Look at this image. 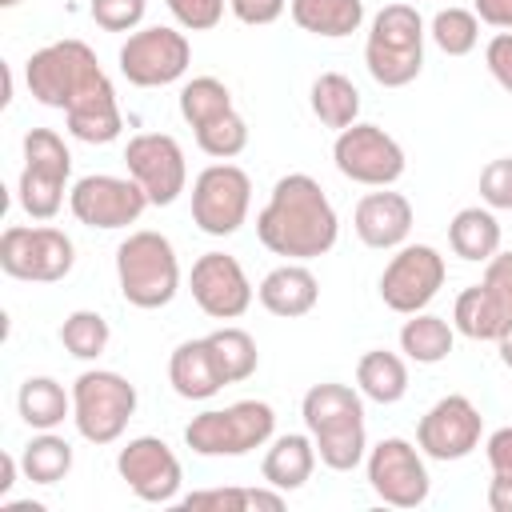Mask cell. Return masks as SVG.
I'll return each mask as SVG.
<instances>
[{
    "instance_id": "obj_48",
    "label": "cell",
    "mask_w": 512,
    "mask_h": 512,
    "mask_svg": "<svg viewBox=\"0 0 512 512\" xmlns=\"http://www.w3.org/2000/svg\"><path fill=\"white\" fill-rule=\"evenodd\" d=\"M472 4H476L472 12H476L484 24L512 32V0H472Z\"/></svg>"
},
{
    "instance_id": "obj_46",
    "label": "cell",
    "mask_w": 512,
    "mask_h": 512,
    "mask_svg": "<svg viewBox=\"0 0 512 512\" xmlns=\"http://www.w3.org/2000/svg\"><path fill=\"white\" fill-rule=\"evenodd\" d=\"M488 292H496L508 308H512V252H496L488 264H484V280H480Z\"/></svg>"
},
{
    "instance_id": "obj_9",
    "label": "cell",
    "mask_w": 512,
    "mask_h": 512,
    "mask_svg": "<svg viewBox=\"0 0 512 512\" xmlns=\"http://www.w3.org/2000/svg\"><path fill=\"white\" fill-rule=\"evenodd\" d=\"M188 64H192L188 36L176 28H164V24L128 32V40L120 48V72L136 88H164V84L180 80L188 72Z\"/></svg>"
},
{
    "instance_id": "obj_33",
    "label": "cell",
    "mask_w": 512,
    "mask_h": 512,
    "mask_svg": "<svg viewBox=\"0 0 512 512\" xmlns=\"http://www.w3.org/2000/svg\"><path fill=\"white\" fill-rule=\"evenodd\" d=\"M20 472L32 484H60L72 472V444L56 432H40L20 452Z\"/></svg>"
},
{
    "instance_id": "obj_29",
    "label": "cell",
    "mask_w": 512,
    "mask_h": 512,
    "mask_svg": "<svg viewBox=\"0 0 512 512\" xmlns=\"http://www.w3.org/2000/svg\"><path fill=\"white\" fill-rule=\"evenodd\" d=\"M312 112H316V120L324 128H336V132L352 128L356 116H360V92H356V84L344 72L316 76V84H312Z\"/></svg>"
},
{
    "instance_id": "obj_38",
    "label": "cell",
    "mask_w": 512,
    "mask_h": 512,
    "mask_svg": "<svg viewBox=\"0 0 512 512\" xmlns=\"http://www.w3.org/2000/svg\"><path fill=\"white\" fill-rule=\"evenodd\" d=\"M364 64L372 72L376 84L384 88H404L420 76L424 68V52H396V48H380V44H364Z\"/></svg>"
},
{
    "instance_id": "obj_5",
    "label": "cell",
    "mask_w": 512,
    "mask_h": 512,
    "mask_svg": "<svg viewBox=\"0 0 512 512\" xmlns=\"http://www.w3.org/2000/svg\"><path fill=\"white\" fill-rule=\"evenodd\" d=\"M136 416V388L108 368L80 372L72 380V424L88 444H112Z\"/></svg>"
},
{
    "instance_id": "obj_7",
    "label": "cell",
    "mask_w": 512,
    "mask_h": 512,
    "mask_svg": "<svg viewBox=\"0 0 512 512\" xmlns=\"http://www.w3.org/2000/svg\"><path fill=\"white\" fill-rule=\"evenodd\" d=\"M72 172V152L52 128H32L24 136V168H20V208L32 220H52L64 204V184Z\"/></svg>"
},
{
    "instance_id": "obj_43",
    "label": "cell",
    "mask_w": 512,
    "mask_h": 512,
    "mask_svg": "<svg viewBox=\"0 0 512 512\" xmlns=\"http://www.w3.org/2000/svg\"><path fill=\"white\" fill-rule=\"evenodd\" d=\"M188 512L196 508H216V512H248V488H204L180 500Z\"/></svg>"
},
{
    "instance_id": "obj_8",
    "label": "cell",
    "mask_w": 512,
    "mask_h": 512,
    "mask_svg": "<svg viewBox=\"0 0 512 512\" xmlns=\"http://www.w3.org/2000/svg\"><path fill=\"white\" fill-rule=\"evenodd\" d=\"M252 180L244 168L220 160L192 180V224L208 236H232L248 220Z\"/></svg>"
},
{
    "instance_id": "obj_50",
    "label": "cell",
    "mask_w": 512,
    "mask_h": 512,
    "mask_svg": "<svg viewBox=\"0 0 512 512\" xmlns=\"http://www.w3.org/2000/svg\"><path fill=\"white\" fill-rule=\"evenodd\" d=\"M16 468H20V460L12 452H4L0 456V496H8V488L16 484Z\"/></svg>"
},
{
    "instance_id": "obj_3",
    "label": "cell",
    "mask_w": 512,
    "mask_h": 512,
    "mask_svg": "<svg viewBox=\"0 0 512 512\" xmlns=\"http://www.w3.org/2000/svg\"><path fill=\"white\" fill-rule=\"evenodd\" d=\"M100 80H104V68H100L96 52L84 40L44 44L24 64V84H28L32 100H40L44 108H60V112L72 108Z\"/></svg>"
},
{
    "instance_id": "obj_24",
    "label": "cell",
    "mask_w": 512,
    "mask_h": 512,
    "mask_svg": "<svg viewBox=\"0 0 512 512\" xmlns=\"http://www.w3.org/2000/svg\"><path fill=\"white\" fill-rule=\"evenodd\" d=\"M288 12L296 28L324 40L352 36L364 24V0H288Z\"/></svg>"
},
{
    "instance_id": "obj_44",
    "label": "cell",
    "mask_w": 512,
    "mask_h": 512,
    "mask_svg": "<svg viewBox=\"0 0 512 512\" xmlns=\"http://www.w3.org/2000/svg\"><path fill=\"white\" fill-rule=\"evenodd\" d=\"M484 64H488L492 80H496L504 92H512V32H500V36L488 40V48H484Z\"/></svg>"
},
{
    "instance_id": "obj_11",
    "label": "cell",
    "mask_w": 512,
    "mask_h": 512,
    "mask_svg": "<svg viewBox=\"0 0 512 512\" xmlns=\"http://www.w3.org/2000/svg\"><path fill=\"white\" fill-rule=\"evenodd\" d=\"M444 276V256L432 244H404L380 272V300L400 316L424 312L444 288Z\"/></svg>"
},
{
    "instance_id": "obj_47",
    "label": "cell",
    "mask_w": 512,
    "mask_h": 512,
    "mask_svg": "<svg viewBox=\"0 0 512 512\" xmlns=\"http://www.w3.org/2000/svg\"><path fill=\"white\" fill-rule=\"evenodd\" d=\"M488 464H492V476L512 480V424L508 428H496L488 436Z\"/></svg>"
},
{
    "instance_id": "obj_10",
    "label": "cell",
    "mask_w": 512,
    "mask_h": 512,
    "mask_svg": "<svg viewBox=\"0 0 512 512\" xmlns=\"http://www.w3.org/2000/svg\"><path fill=\"white\" fill-rule=\"evenodd\" d=\"M148 204H152L148 192H144L132 176H108V172H92V176L76 180L72 192H68L72 216H76L80 224L104 228V232L136 224Z\"/></svg>"
},
{
    "instance_id": "obj_2",
    "label": "cell",
    "mask_w": 512,
    "mask_h": 512,
    "mask_svg": "<svg viewBox=\"0 0 512 512\" xmlns=\"http://www.w3.org/2000/svg\"><path fill=\"white\" fill-rule=\"evenodd\" d=\"M116 280L132 308L152 312V308L172 304V296L180 292V264H176L172 240L148 228L132 232L116 248Z\"/></svg>"
},
{
    "instance_id": "obj_19",
    "label": "cell",
    "mask_w": 512,
    "mask_h": 512,
    "mask_svg": "<svg viewBox=\"0 0 512 512\" xmlns=\"http://www.w3.org/2000/svg\"><path fill=\"white\" fill-rule=\"evenodd\" d=\"M256 296H260V304H264L272 316L296 320V316H308V312L316 308L320 284H316V276H312L300 260H288V264L272 268V272L260 280Z\"/></svg>"
},
{
    "instance_id": "obj_13",
    "label": "cell",
    "mask_w": 512,
    "mask_h": 512,
    "mask_svg": "<svg viewBox=\"0 0 512 512\" xmlns=\"http://www.w3.org/2000/svg\"><path fill=\"white\" fill-rule=\"evenodd\" d=\"M480 432H484V416L476 412V404L468 396H444L436 400L420 424H416V448L428 460H464L480 448Z\"/></svg>"
},
{
    "instance_id": "obj_1",
    "label": "cell",
    "mask_w": 512,
    "mask_h": 512,
    "mask_svg": "<svg viewBox=\"0 0 512 512\" xmlns=\"http://www.w3.org/2000/svg\"><path fill=\"white\" fill-rule=\"evenodd\" d=\"M256 236L272 256L304 264L332 252L340 236V220L332 200L308 172H288L276 180L264 212L256 216Z\"/></svg>"
},
{
    "instance_id": "obj_17",
    "label": "cell",
    "mask_w": 512,
    "mask_h": 512,
    "mask_svg": "<svg viewBox=\"0 0 512 512\" xmlns=\"http://www.w3.org/2000/svg\"><path fill=\"white\" fill-rule=\"evenodd\" d=\"M188 288H192L196 308L212 320H236L252 304V284H248L240 260L228 256V252H204L192 264Z\"/></svg>"
},
{
    "instance_id": "obj_40",
    "label": "cell",
    "mask_w": 512,
    "mask_h": 512,
    "mask_svg": "<svg viewBox=\"0 0 512 512\" xmlns=\"http://www.w3.org/2000/svg\"><path fill=\"white\" fill-rule=\"evenodd\" d=\"M88 12L104 32H136L148 12V0H92Z\"/></svg>"
},
{
    "instance_id": "obj_12",
    "label": "cell",
    "mask_w": 512,
    "mask_h": 512,
    "mask_svg": "<svg viewBox=\"0 0 512 512\" xmlns=\"http://www.w3.org/2000/svg\"><path fill=\"white\" fill-rule=\"evenodd\" d=\"M332 160L336 168L368 188H388L404 176V148L380 128V124H352L336 136L332 144Z\"/></svg>"
},
{
    "instance_id": "obj_42",
    "label": "cell",
    "mask_w": 512,
    "mask_h": 512,
    "mask_svg": "<svg viewBox=\"0 0 512 512\" xmlns=\"http://www.w3.org/2000/svg\"><path fill=\"white\" fill-rule=\"evenodd\" d=\"M164 4L176 16V24L188 32H208L224 20V0H164Z\"/></svg>"
},
{
    "instance_id": "obj_45",
    "label": "cell",
    "mask_w": 512,
    "mask_h": 512,
    "mask_svg": "<svg viewBox=\"0 0 512 512\" xmlns=\"http://www.w3.org/2000/svg\"><path fill=\"white\" fill-rule=\"evenodd\" d=\"M228 8H232V16H236L240 24L260 28V24L280 20L284 8H288V0H228Z\"/></svg>"
},
{
    "instance_id": "obj_41",
    "label": "cell",
    "mask_w": 512,
    "mask_h": 512,
    "mask_svg": "<svg viewBox=\"0 0 512 512\" xmlns=\"http://www.w3.org/2000/svg\"><path fill=\"white\" fill-rule=\"evenodd\" d=\"M480 200L488 208L512 212V156H500V160L484 164V172H480Z\"/></svg>"
},
{
    "instance_id": "obj_35",
    "label": "cell",
    "mask_w": 512,
    "mask_h": 512,
    "mask_svg": "<svg viewBox=\"0 0 512 512\" xmlns=\"http://www.w3.org/2000/svg\"><path fill=\"white\" fill-rule=\"evenodd\" d=\"M232 112V92L224 80L216 76H192L184 88H180V116L192 124V132L216 116Z\"/></svg>"
},
{
    "instance_id": "obj_27",
    "label": "cell",
    "mask_w": 512,
    "mask_h": 512,
    "mask_svg": "<svg viewBox=\"0 0 512 512\" xmlns=\"http://www.w3.org/2000/svg\"><path fill=\"white\" fill-rule=\"evenodd\" d=\"M356 388L376 404H396L408 392V364L388 348H372L356 360Z\"/></svg>"
},
{
    "instance_id": "obj_49",
    "label": "cell",
    "mask_w": 512,
    "mask_h": 512,
    "mask_svg": "<svg viewBox=\"0 0 512 512\" xmlns=\"http://www.w3.org/2000/svg\"><path fill=\"white\" fill-rule=\"evenodd\" d=\"M488 508L492 512H512V480L492 476V484H488Z\"/></svg>"
},
{
    "instance_id": "obj_15",
    "label": "cell",
    "mask_w": 512,
    "mask_h": 512,
    "mask_svg": "<svg viewBox=\"0 0 512 512\" xmlns=\"http://www.w3.org/2000/svg\"><path fill=\"white\" fill-rule=\"evenodd\" d=\"M116 472L120 480L144 500V504H172L180 496L184 472L176 452L160 440V436H136L120 448L116 456Z\"/></svg>"
},
{
    "instance_id": "obj_6",
    "label": "cell",
    "mask_w": 512,
    "mask_h": 512,
    "mask_svg": "<svg viewBox=\"0 0 512 512\" xmlns=\"http://www.w3.org/2000/svg\"><path fill=\"white\" fill-rule=\"evenodd\" d=\"M76 248L64 228L52 224H12L0 236V268L12 280L28 284H56L72 272Z\"/></svg>"
},
{
    "instance_id": "obj_18",
    "label": "cell",
    "mask_w": 512,
    "mask_h": 512,
    "mask_svg": "<svg viewBox=\"0 0 512 512\" xmlns=\"http://www.w3.org/2000/svg\"><path fill=\"white\" fill-rule=\"evenodd\" d=\"M352 224H356V236L368 248H380V252L384 248H400L408 240V232H412V204H408V196L380 188V192L360 196Z\"/></svg>"
},
{
    "instance_id": "obj_26",
    "label": "cell",
    "mask_w": 512,
    "mask_h": 512,
    "mask_svg": "<svg viewBox=\"0 0 512 512\" xmlns=\"http://www.w3.org/2000/svg\"><path fill=\"white\" fill-rule=\"evenodd\" d=\"M16 408L28 428L52 432L56 424H64V416H72V392H64V384L52 376H28L16 392Z\"/></svg>"
},
{
    "instance_id": "obj_52",
    "label": "cell",
    "mask_w": 512,
    "mask_h": 512,
    "mask_svg": "<svg viewBox=\"0 0 512 512\" xmlns=\"http://www.w3.org/2000/svg\"><path fill=\"white\" fill-rule=\"evenodd\" d=\"M16 4H24V0H0V8H16Z\"/></svg>"
},
{
    "instance_id": "obj_28",
    "label": "cell",
    "mask_w": 512,
    "mask_h": 512,
    "mask_svg": "<svg viewBox=\"0 0 512 512\" xmlns=\"http://www.w3.org/2000/svg\"><path fill=\"white\" fill-rule=\"evenodd\" d=\"M312 444H316V456H320L324 468H332V472H352V468L364 460V452H368L364 416H352V420L316 428V432H312Z\"/></svg>"
},
{
    "instance_id": "obj_22",
    "label": "cell",
    "mask_w": 512,
    "mask_h": 512,
    "mask_svg": "<svg viewBox=\"0 0 512 512\" xmlns=\"http://www.w3.org/2000/svg\"><path fill=\"white\" fill-rule=\"evenodd\" d=\"M452 328L464 332L468 340H500L512 328V308L496 292H488L484 284H472L456 296Z\"/></svg>"
},
{
    "instance_id": "obj_39",
    "label": "cell",
    "mask_w": 512,
    "mask_h": 512,
    "mask_svg": "<svg viewBox=\"0 0 512 512\" xmlns=\"http://www.w3.org/2000/svg\"><path fill=\"white\" fill-rule=\"evenodd\" d=\"M196 144H200V152H208L212 160H232V156H240V152L248 148V124H244V116L232 108V112H224V116L200 124V128H196Z\"/></svg>"
},
{
    "instance_id": "obj_20",
    "label": "cell",
    "mask_w": 512,
    "mask_h": 512,
    "mask_svg": "<svg viewBox=\"0 0 512 512\" xmlns=\"http://www.w3.org/2000/svg\"><path fill=\"white\" fill-rule=\"evenodd\" d=\"M64 124L76 140L84 144H112L124 128V116H120V104H116V88L112 80L104 76L96 88H88L72 108H64Z\"/></svg>"
},
{
    "instance_id": "obj_34",
    "label": "cell",
    "mask_w": 512,
    "mask_h": 512,
    "mask_svg": "<svg viewBox=\"0 0 512 512\" xmlns=\"http://www.w3.org/2000/svg\"><path fill=\"white\" fill-rule=\"evenodd\" d=\"M368 44L396 48V52H424V20L412 4H384L372 20Z\"/></svg>"
},
{
    "instance_id": "obj_23",
    "label": "cell",
    "mask_w": 512,
    "mask_h": 512,
    "mask_svg": "<svg viewBox=\"0 0 512 512\" xmlns=\"http://www.w3.org/2000/svg\"><path fill=\"white\" fill-rule=\"evenodd\" d=\"M316 444L312 436H300V432H288V436H276L272 448L264 452V484L268 488H280V492H296L308 484L312 468H316Z\"/></svg>"
},
{
    "instance_id": "obj_32",
    "label": "cell",
    "mask_w": 512,
    "mask_h": 512,
    "mask_svg": "<svg viewBox=\"0 0 512 512\" xmlns=\"http://www.w3.org/2000/svg\"><path fill=\"white\" fill-rule=\"evenodd\" d=\"M204 340H208V348H212V360H216L224 384H240V380H248V376L256 372L260 352H256V340H252L244 328L224 324V328L208 332Z\"/></svg>"
},
{
    "instance_id": "obj_4",
    "label": "cell",
    "mask_w": 512,
    "mask_h": 512,
    "mask_svg": "<svg viewBox=\"0 0 512 512\" xmlns=\"http://www.w3.org/2000/svg\"><path fill=\"white\" fill-rule=\"evenodd\" d=\"M276 432V412L264 400H236L228 408H208L188 420L184 444L196 456H244L268 444Z\"/></svg>"
},
{
    "instance_id": "obj_21",
    "label": "cell",
    "mask_w": 512,
    "mask_h": 512,
    "mask_svg": "<svg viewBox=\"0 0 512 512\" xmlns=\"http://www.w3.org/2000/svg\"><path fill=\"white\" fill-rule=\"evenodd\" d=\"M168 380L176 388V396L184 400H208L224 388V376L212 360V348L208 340H184L176 344L172 360H168Z\"/></svg>"
},
{
    "instance_id": "obj_25",
    "label": "cell",
    "mask_w": 512,
    "mask_h": 512,
    "mask_svg": "<svg viewBox=\"0 0 512 512\" xmlns=\"http://www.w3.org/2000/svg\"><path fill=\"white\" fill-rule=\"evenodd\" d=\"M448 244L468 264H488L500 252V220L488 208H460L448 224Z\"/></svg>"
},
{
    "instance_id": "obj_30",
    "label": "cell",
    "mask_w": 512,
    "mask_h": 512,
    "mask_svg": "<svg viewBox=\"0 0 512 512\" xmlns=\"http://www.w3.org/2000/svg\"><path fill=\"white\" fill-rule=\"evenodd\" d=\"M452 340H456L452 324L444 316H432V312H412V320H404V328H400V352L416 364L448 360Z\"/></svg>"
},
{
    "instance_id": "obj_37",
    "label": "cell",
    "mask_w": 512,
    "mask_h": 512,
    "mask_svg": "<svg viewBox=\"0 0 512 512\" xmlns=\"http://www.w3.org/2000/svg\"><path fill=\"white\" fill-rule=\"evenodd\" d=\"M432 40L448 56H468L480 40V16L468 8H440L432 16Z\"/></svg>"
},
{
    "instance_id": "obj_51",
    "label": "cell",
    "mask_w": 512,
    "mask_h": 512,
    "mask_svg": "<svg viewBox=\"0 0 512 512\" xmlns=\"http://www.w3.org/2000/svg\"><path fill=\"white\" fill-rule=\"evenodd\" d=\"M496 344H500V360H504V368H512V328H508Z\"/></svg>"
},
{
    "instance_id": "obj_31",
    "label": "cell",
    "mask_w": 512,
    "mask_h": 512,
    "mask_svg": "<svg viewBox=\"0 0 512 512\" xmlns=\"http://www.w3.org/2000/svg\"><path fill=\"white\" fill-rule=\"evenodd\" d=\"M300 416H304L308 432H316V428H328V424L364 416V404H360L356 388L328 380V384H312V388L304 392V400H300Z\"/></svg>"
},
{
    "instance_id": "obj_14",
    "label": "cell",
    "mask_w": 512,
    "mask_h": 512,
    "mask_svg": "<svg viewBox=\"0 0 512 512\" xmlns=\"http://www.w3.org/2000/svg\"><path fill=\"white\" fill-rule=\"evenodd\" d=\"M368 484L392 508H420L432 488L420 448H412L404 436H388L368 452Z\"/></svg>"
},
{
    "instance_id": "obj_16",
    "label": "cell",
    "mask_w": 512,
    "mask_h": 512,
    "mask_svg": "<svg viewBox=\"0 0 512 512\" xmlns=\"http://www.w3.org/2000/svg\"><path fill=\"white\" fill-rule=\"evenodd\" d=\"M128 176L148 192L152 204H172L188 184V164L168 132H140L124 148Z\"/></svg>"
},
{
    "instance_id": "obj_36",
    "label": "cell",
    "mask_w": 512,
    "mask_h": 512,
    "mask_svg": "<svg viewBox=\"0 0 512 512\" xmlns=\"http://www.w3.org/2000/svg\"><path fill=\"white\" fill-rule=\"evenodd\" d=\"M108 340H112V328H108V320H104L100 312L80 308V312H72V316L60 324V344H64V352L76 356V360H96V356L108 348Z\"/></svg>"
}]
</instances>
